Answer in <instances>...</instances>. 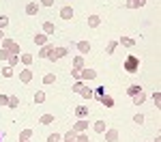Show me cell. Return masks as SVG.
<instances>
[{
    "mask_svg": "<svg viewBox=\"0 0 161 142\" xmlns=\"http://www.w3.org/2000/svg\"><path fill=\"white\" fill-rule=\"evenodd\" d=\"M138 67H140V58L138 56H127V60H125V71L127 73H135L138 71Z\"/></svg>",
    "mask_w": 161,
    "mask_h": 142,
    "instance_id": "obj_1",
    "label": "cell"
},
{
    "mask_svg": "<svg viewBox=\"0 0 161 142\" xmlns=\"http://www.w3.org/2000/svg\"><path fill=\"white\" fill-rule=\"evenodd\" d=\"M2 43H4V49H9L11 54H19V45H17L15 41H11V39H2Z\"/></svg>",
    "mask_w": 161,
    "mask_h": 142,
    "instance_id": "obj_2",
    "label": "cell"
},
{
    "mask_svg": "<svg viewBox=\"0 0 161 142\" xmlns=\"http://www.w3.org/2000/svg\"><path fill=\"white\" fill-rule=\"evenodd\" d=\"M97 78V71L92 69H82L80 71V80H95Z\"/></svg>",
    "mask_w": 161,
    "mask_h": 142,
    "instance_id": "obj_3",
    "label": "cell"
},
{
    "mask_svg": "<svg viewBox=\"0 0 161 142\" xmlns=\"http://www.w3.org/2000/svg\"><path fill=\"white\" fill-rule=\"evenodd\" d=\"M52 52H54V45H52V43H45V45L41 47L39 56H41V58H49V56H52Z\"/></svg>",
    "mask_w": 161,
    "mask_h": 142,
    "instance_id": "obj_4",
    "label": "cell"
},
{
    "mask_svg": "<svg viewBox=\"0 0 161 142\" xmlns=\"http://www.w3.org/2000/svg\"><path fill=\"white\" fill-rule=\"evenodd\" d=\"M62 56H67V47H54V52H52V60H56V58H62Z\"/></svg>",
    "mask_w": 161,
    "mask_h": 142,
    "instance_id": "obj_5",
    "label": "cell"
},
{
    "mask_svg": "<svg viewBox=\"0 0 161 142\" xmlns=\"http://www.w3.org/2000/svg\"><path fill=\"white\" fill-rule=\"evenodd\" d=\"M86 129H88V123H86L84 118H80V121L75 123V127H73V131H75V134H84Z\"/></svg>",
    "mask_w": 161,
    "mask_h": 142,
    "instance_id": "obj_6",
    "label": "cell"
},
{
    "mask_svg": "<svg viewBox=\"0 0 161 142\" xmlns=\"http://www.w3.org/2000/svg\"><path fill=\"white\" fill-rule=\"evenodd\" d=\"M60 17L69 22V19L73 17V9H71V6H62V9H60Z\"/></svg>",
    "mask_w": 161,
    "mask_h": 142,
    "instance_id": "obj_7",
    "label": "cell"
},
{
    "mask_svg": "<svg viewBox=\"0 0 161 142\" xmlns=\"http://www.w3.org/2000/svg\"><path fill=\"white\" fill-rule=\"evenodd\" d=\"M19 80H22L24 84H28V82L32 80V71H30V69H24V71L19 73Z\"/></svg>",
    "mask_w": 161,
    "mask_h": 142,
    "instance_id": "obj_8",
    "label": "cell"
},
{
    "mask_svg": "<svg viewBox=\"0 0 161 142\" xmlns=\"http://www.w3.org/2000/svg\"><path fill=\"white\" fill-rule=\"evenodd\" d=\"M105 140H108V142H118V131H116V129L105 131Z\"/></svg>",
    "mask_w": 161,
    "mask_h": 142,
    "instance_id": "obj_9",
    "label": "cell"
},
{
    "mask_svg": "<svg viewBox=\"0 0 161 142\" xmlns=\"http://www.w3.org/2000/svg\"><path fill=\"white\" fill-rule=\"evenodd\" d=\"M99 24H101V17H99V15H90V17H88V26H90V28H97Z\"/></svg>",
    "mask_w": 161,
    "mask_h": 142,
    "instance_id": "obj_10",
    "label": "cell"
},
{
    "mask_svg": "<svg viewBox=\"0 0 161 142\" xmlns=\"http://www.w3.org/2000/svg\"><path fill=\"white\" fill-rule=\"evenodd\" d=\"M37 11H39V4H37V2H30V4L26 6V13H28V15H37Z\"/></svg>",
    "mask_w": 161,
    "mask_h": 142,
    "instance_id": "obj_11",
    "label": "cell"
},
{
    "mask_svg": "<svg viewBox=\"0 0 161 142\" xmlns=\"http://www.w3.org/2000/svg\"><path fill=\"white\" fill-rule=\"evenodd\" d=\"M101 103H103L105 108H114V99H112L110 95H103V97H101Z\"/></svg>",
    "mask_w": 161,
    "mask_h": 142,
    "instance_id": "obj_12",
    "label": "cell"
},
{
    "mask_svg": "<svg viewBox=\"0 0 161 142\" xmlns=\"http://www.w3.org/2000/svg\"><path fill=\"white\" fill-rule=\"evenodd\" d=\"M105 129H108L105 121H97V123H95V131H97V134H103Z\"/></svg>",
    "mask_w": 161,
    "mask_h": 142,
    "instance_id": "obj_13",
    "label": "cell"
},
{
    "mask_svg": "<svg viewBox=\"0 0 161 142\" xmlns=\"http://www.w3.org/2000/svg\"><path fill=\"white\" fill-rule=\"evenodd\" d=\"M127 93H129V95H131V97H133V95L142 93V86H140V84H131V86L127 88Z\"/></svg>",
    "mask_w": 161,
    "mask_h": 142,
    "instance_id": "obj_14",
    "label": "cell"
},
{
    "mask_svg": "<svg viewBox=\"0 0 161 142\" xmlns=\"http://www.w3.org/2000/svg\"><path fill=\"white\" fill-rule=\"evenodd\" d=\"M75 114H78L80 118L88 116V108H86V105H78V108H75Z\"/></svg>",
    "mask_w": 161,
    "mask_h": 142,
    "instance_id": "obj_15",
    "label": "cell"
},
{
    "mask_svg": "<svg viewBox=\"0 0 161 142\" xmlns=\"http://www.w3.org/2000/svg\"><path fill=\"white\" fill-rule=\"evenodd\" d=\"M43 32L45 35H54V24L52 22H43Z\"/></svg>",
    "mask_w": 161,
    "mask_h": 142,
    "instance_id": "obj_16",
    "label": "cell"
},
{
    "mask_svg": "<svg viewBox=\"0 0 161 142\" xmlns=\"http://www.w3.org/2000/svg\"><path fill=\"white\" fill-rule=\"evenodd\" d=\"M78 49H80L82 54H88V49H90V43H88V41H80V43H78Z\"/></svg>",
    "mask_w": 161,
    "mask_h": 142,
    "instance_id": "obj_17",
    "label": "cell"
},
{
    "mask_svg": "<svg viewBox=\"0 0 161 142\" xmlns=\"http://www.w3.org/2000/svg\"><path fill=\"white\" fill-rule=\"evenodd\" d=\"M35 43H39V45H45V43H47V35H45V32L37 35V37H35Z\"/></svg>",
    "mask_w": 161,
    "mask_h": 142,
    "instance_id": "obj_18",
    "label": "cell"
},
{
    "mask_svg": "<svg viewBox=\"0 0 161 142\" xmlns=\"http://www.w3.org/2000/svg\"><path fill=\"white\" fill-rule=\"evenodd\" d=\"M144 4H146L144 0H129V2H127V6H129V9H135V6H144Z\"/></svg>",
    "mask_w": 161,
    "mask_h": 142,
    "instance_id": "obj_19",
    "label": "cell"
},
{
    "mask_svg": "<svg viewBox=\"0 0 161 142\" xmlns=\"http://www.w3.org/2000/svg\"><path fill=\"white\" fill-rule=\"evenodd\" d=\"M49 123H54V116L52 114H43L41 116V125H49Z\"/></svg>",
    "mask_w": 161,
    "mask_h": 142,
    "instance_id": "obj_20",
    "label": "cell"
},
{
    "mask_svg": "<svg viewBox=\"0 0 161 142\" xmlns=\"http://www.w3.org/2000/svg\"><path fill=\"white\" fill-rule=\"evenodd\" d=\"M80 95H82V97H86V99H92V97H95V93H92L90 88H86V86L80 91Z\"/></svg>",
    "mask_w": 161,
    "mask_h": 142,
    "instance_id": "obj_21",
    "label": "cell"
},
{
    "mask_svg": "<svg viewBox=\"0 0 161 142\" xmlns=\"http://www.w3.org/2000/svg\"><path fill=\"white\" fill-rule=\"evenodd\" d=\"M144 99H146V97H144V93H138V95H133V103H135V105L144 103Z\"/></svg>",
    "mask_w": 161,
    "mask_h": 142,
    "instance_id": "obj_22",
    "label": "cell"
},
{
    "mask_svg": "<svg viewBox=\"0 0 161 142\" xmlns=\"http://www.w3.org/2000/svg\"><path fill=\"white\" fill-rule=\"evenodd\" d=\"M73 65H75V69H78V71H82V69H84V58H82V56H78V58L73 60Z\"/></svg>",
    "mask_w": 161,
    "mask_h": 142,
    "instance_id": "obj_23",
    "label": "cell"
},
{
    "mask_svg": "<svg viewBox=\"0 0 161 142\" xmlns=\"http://www.w3.org/2000/svg\"><path fill=\"white\" fill-rule=\"evenodd\" d=\"M30 136H32V131H30V129H24V131H22V136H19V140H22V142H28Z\"/></svg>",
    "mask_w": 161,
    "mask_h": 142,
    "instance_id": "obj_24",
    "label": "cell"
},
{
    "mask_svg": "<svg viewBox=\"0 0 161 142\" xmlns=\"http://www.w3.org/2000/svg\"><path fill=\"white\" fill-rule=\"evenodd\" d=\"M19 60H22L24 65H30V62H32V56H30V54H22V56H19Z\"/></svg>",
    "mask_w": 161,
    "mask_h": 142,
    "instance_id": "obj_25",
    "label": "cell"
},
{
    "mask_svg": "<svg viewBox=\"0 0 161 142\" xmlns=\"http://www.w3.org/2000/svg\"><path fill=\"white\" fill-rule=\"evenodd\" d=\"M54 80H56V75H54V73H47V75L43 78V84H54Z\"/></svg>",
    "mask_w": 161,
    "mask_h": 142,
    "instance_id": "obj_26",
    "label": "cell"
},
{
    "mask_svg": "<svg viewBox=\"0 0 161 142\" xmlns=\"http://www.w3.org/2000/svg\"><path fill=\"white\" fill-rule=\"evenodd\" d=\"M75 138H78V134H75L73 129H71V131H67V136H65V140H67V142H73Z\"/></svg>",
    "mask_w": 161,
    "mask_h": 142,
    "instance_id": "obj_27",
    "label": "cell"
},
{
    "mask_svg": "<svg viewBox=\"0 0 161 142\" xmlns=\"http://www.w3.org/2000/svg\"><path fill=\"white\" fill-rule=\"evenodd\" d=\"M35 101H37V103H43V101H45V93H43V91L35 93Z\"/></svg>",
    "mask_w": 161,
    "mask_h": 142,
    "instance_id": "obj_28",
    "label": "cell"
},
{
    "mask_svg": "<svg viewBox=\"0 0 161 142\" xmlns=\"http://www.w3.org/2000/svg\"><path fill=\"white\" fill-rule=\"evenodd\" d=\"M121 43H122V45H127V47H131V45H133V39H129V37H121Z\"/></svg>",
    "mask_w": 161,
    "mask_h": 142,
    "instance_id": "obj_29",
    "label": "cell"
},
{
    "mask_svg": "<svg viewBox=\"0 0 161 142\" xmlns=\"http://www.w3.org/2000/svg\"><path fill=\"white\" fill-rule=\"evenodd\" d=\"M103 95H105V88L101 86V88H97V93H95V99H97V101H101V97H103Z\"/></svg>",
    "mask_w": 161,
    "mask_h": 142,
    "instance_id": "obj_30",
    "label": "cell"
},
{
    "mask_svg": "<svg viewBox=\"0 0 161 142\" xmlns=\"http://www.w3.org/2000/svg\"><path fill=\"white\" fill-rule=\"evenodd\" d=\"M17 58H19L17 54H11V56H9V67H13V65H17Z\"/></svg>",
    "mask_w": 161,
    "mask_h": 142,
    "instance_id": "obj_31",
    "label": "cell"
},
{
    "mask_svg": "<svg viewBox=\"0 0 161 142\" xmlns=\"http://www.w3.org/2000/svg\"><path fill=\"white\" fill-rule=\"evenodd\" d=\"M2 75H4V78H11V75H13V67H4V69H2Z\"/></svg>",
    "mask_w": 161,
    "mask_h": 142,
    "instance_id": "obj_32",
    "label": "cell"
},
{
    "mask_svg": "<svg viewBox=\"0 0 161 142\" xmlns=\"http://www.w3.org/2000/svg\"><path fill=\"white\" fill-rule=\"evenodd\" d=\"M17 103H19L17 97H9V103H6V105H9V108H17Z\"/></svg>",
    "mask_w": 161,
    "mask_h": 142,
    "instance_id": "obj_33",
    "label": "cell"
},
{
    "mask_svg": "<svg viewBox=\"0 0 161 142\" xmlns=\"http://www.w3.org/2000/svg\"><path fill=\"white\" fill-rule=\"evenodd\" d=\"M82 88H84V82H82V80H78V82L73 84V91H75V93H80Z\"/></svg>",
    "mask_w": 161,
    "mask_h": 142,
    "instance_id": "obj_34",
    "label": "cell"
},
{
    "mask_svg": "<svg viewBox=\"0 0 161 142\" xmlns=\"http://www.w3.org/2000/svg\"><path fill=\"white\" fill-rule=\"evenodd\" d=\"M47 142H60V136L58 134H52V136H47Z\"/></svg>",
    "mask_w": 161,
    "mask_h": 142,
    "instance_id": "obj_35",
    "label": "cell"
},
{
    "mask_svg": "<svg viewBox=\"0 0 161 142\" xmlns=\"http://www.w3.org/2000/svg\"><path fill=\"white\" fill-rule=\"evenodd\" d=\"M133 123L142 125V123H144V116H142V114H135V116H133Z\"/></svg>",
    "mask_w": 161,
    "mask_h": 142,
    "instance_id": "obj_36",
    "label": "cell"
},
{
    "mask_svg": "<svg viewBox=\"0 0 161 142\" xmlns=\"http://www.w3.org/2000/svg\"><path fill=\"white\" fill-rule=\"evenodd\" d=\"M9 56H11L9 49H2V52H0V58H2V60H9Z\"/></svg>",
    "mask_w": 161,
    "mask_h": 142,
    "instance_id": "obj_37",
    "label": "cell"
},
{
    "mask_svg": "<svg viewBox=\"0 0 161 142\" xmlns=\"http://www.w3.org/2000/svg\"><path fill=\"white\" fill-rule=\"evenodd\" d=\"M6 24H9V17H4V15H2V17H0V30H2Z\"/></svg>",
    "mask_w": 161,
    "mask_h": 142,
    "instance_id": "obj_38",
    "label": "cell"
},
{
    "mask_svg": "<svg viewBox=\"0 0 161 142\" xmlns=\"http://www.w3.org/2000/svg\"><path fill=\"white\" fill-rule=\"evenodd\" d=\"M75 140H78V142H88V136H86V134H78Z\"/></svg>",
    "mask_w": 161,
    "mask_h": 142,
    "instance_id": "obj_39",
    "label": "cell"
},
{
    "mask_svg": "<svg viewBox=\"0 0 161 142\" xmlns=\"http://www.w3.org/2000/svg\"><path fill=\"white\" fill-rule=\"evenodd\" d=\"M153 99H155V105L159 108V103H161V95H159V93H155V95H153Z\"/></svg>",
    "mask_w": 161,
    "mask_h": 142,
    "instance_id": "obj_40",
    "label": "cell"
},
{
    "mask_svg": "<svg viewBox=\"0 0 161 142\" xmlns=\"http://www.w3.org/2000/svg\"><path fill=\"white\" fill-rule=\"evenodd\" d=\"M9 103V97L6 95H0V105H6Z\"/></svg>",
    "mask_w": 161,
    "mask_h": 142,
    "instance_id": "obj_41",
    "label": "cell"
},
{
    "mask_svg": "<svg viewBox=\"0 0 161 142\" xmlns=\"http://www.w3.org/2000/svg\"><path fill=\"white\" fill-rule=\"evenodd\" d=\"M114 49H116V41H112V43H110V45H108V54H112V52H114Z\"/></svg>",
    "mask_w": 161,
    "mask_h": 142,
    "instance_id": "obj_42",
    "label": "cell"
},
{
    "mask_svg": "<svg viewBox=\"0 0 161 142\" xmlns=\"http://www.w3.org/2000/svg\"><path fill=\"white\" fill-rule=\"evenodd\" d=\"M41 4H43V6H52V4H54V0H41Z\"/></svg>",
    "mask_w": 161,
    "mask_h": 142,
    "instance_id": "obj_43",
    "label": "cell"
},
{
    "mask_svg": "<svg viewBox=\"0 0 161 142\" xmlns=\"http://www.w3.org/2000/svg\"><path fill=\"white\" fill-rule=\"evenodd\" d=\"M2 39H4V35H2V30H0V41H2Z\"/></svg>",
    "mask_w": 161,
    "mask_h": 142,
    "instance_id": "obj_44",
    "label": "cell"
},
{
    "mask_svg": "<svg viewBox=\"0 0 161 142\" xmlns=\"http://www.w3.org/2000/svg\"><path fill=\"white\" fill-rule=\"evenodd\" d=\"M159 140H161V138H155V140H153V142H159Z\"/></svg>",
    "mask_w": 161,
    "mask_h": 142,
    "instance_id": "obj_45",
    "label": "cell"
},
{
    "mask_svg": "<svg viewBox=\"0 0 161 142\" xmlns=\"http://www.w3.org/2000/svg\"><path fill=\"white\" fill-rule=\"evenodd\" d=\"M65 142H67V140H65Z\"/></svg>",
    "mask_w": 161,
    "mask_h": 142,
    "instance_id": "obj_46",
    "label": "cell"
}]
</instances>
